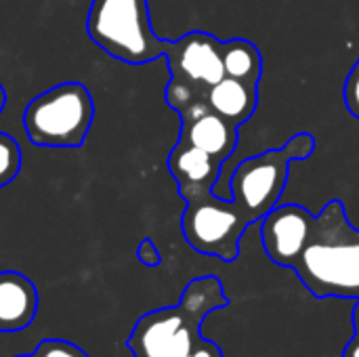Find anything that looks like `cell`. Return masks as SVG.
I'll list each match as a JSON object with an SVG mask.
<instances>
[{
    "label": "cell",
    "mask_w": 359,
    "mask_h": 357,
    "mask_svg": "<svg viewBox=\"0 0 359 357\" xmlns=\"http://www.w3.org/2000/svg\"><path fill=\"white\" fill-rule=\"evenodd\" d=\"M225 305L227 297L219 278H196L185 286L179 305L143 316L126 345L135 357H189L202 339L204 318Z\"/></svg>",
    "instance_id": "7a4b0ae2"
},
{
    "label": "cell",
    "mask_w": 359,
    "mask_h": 357,
    "mask_svg": "<svg viewBox=\"0 0 359 357\" xmlns=\"http://www.w3.org/2000/svg\"><path fill=\"white\" fill-rule=\"evenodd\" d=\"M316 215L301 204H278L261 221V238L267 257L280 265L292 269L311 236Z\"/></svg>",
    "instance_id": "ba28073f"
},
{
    "label": "cell",
    "mask_w": 359,
    "mask_h": 357,
    "mask_svg": "<svg viewBox=\"0 0 359 357\" xmlns=\"http://www.w3.org/2000/svg\"><path fill=\"white\" fill-rule=\"evenodd\" d=\"M189 357H223V356H221V351H219V347H217L215 343L200 339V341H198V345L194 347V351L189 353Z\"/></svg>",
    "instance_id": "ac0fdd59"
},
{
    "label": "cell",
    "mask_w": 359,
    "mask_h": 357,
    "mask_svg": "<svg viewBox=\"0 0 359 357\" xmlns=\"http://www.w3.org/2000/svg\"><path fill=\"white\" fill-rule=\"evenodd\" d=\"M137 257L143 265L147 267H158L160 265V252L156 248V244L151 240H143L137 248Z\"/></svg>",
    "instance_id": "e0dca14e"
},
{
    "label": "cell",
    "mask_w": 359,
    "mask_h": 357,
    "mask_svg": "<svg viewBox=\"0 0 359 357\" xmlns=\"http://www.w3.org/2000/svg\"><path fill=\"white\" fill-rule=\"evenodd\" d=\"M95 120V101L82 82H61L34 97L23 112L29 143L40 147H80Z\"/></svg>",
    "instance_id": "5b68a950"
},
{
    "label": "cell",
    "mask_w": 359,
    "mask_h": 357,
    "mask_svg": "<svg viewBox=\"0 0 359 357\" xmlns=\"http://www.w3.org/2000/svg\"><path fill=\"white\" fill-rule=\"evenodd\" d=\"M4 107H6V93H4V86L0 84V114L4 112Z\"/></svg>",
    "instance_id": "44dd1931"
},
{
    "label": "cell",
    "mask_w": 359,
    "mask_h": 357,
    "mask_svg": "<svg viewBox=\"0 0 359 357\" xmlns=\"http://www.w3.org/2000/svg\"><path fill=\"white\" fill-rule=\"evenodd\" d=\"M343 99H345V107L349 109V114L359 120V57L353 63V67L349 69V76L345 80Z\"/></svg>",
    "instance_id": "2e32d148"
},
{
    "label": "cell",
    "mask_w": 359,
    "mask_h": 357,
    "mask_svg": "<svg viewBox=\"0 0 359 357\" xmlns=\"http://www.w3.org/2000/svg\"><path fill=\"white\" fill-rule=\"evenodd\" d=\"M170 80L181 82L206 95V90L225 78L223 67V42L208 32H187L172 40L166 53Z\"/></svg>",
    "instance_id": "52a82bcc"
},
{
    "label": "cell",
    "mask_w": 359,
    "mask_h": 357,
    "mask_svg": "<svg viewBox=\"0 0 359 357\" xmlns=\"http://www.w3.org/2000/svg\"><path fill=\"white\" fill-rule=\"evenodd\" d=\"M181 116V135L179 141L189 143L223 164L233 156L238 147V126L215 114L206 101H198L183 112Z\"/></svg>",
    "instance_id": "9c48e42d"
},
{
    "label": "cell",
    "mask_w": 359,
    "mask_h": 357,
    "mask_svg": "<svg viewBox=\"0 0 359 357\" xmlns=\"http://www.w3.org/2000/svg\"><path fill=\"white\" fill-rule=\"evenodd\" d=\"M343 357H359V335H355V337L349 341V345H347L345 351H343Z\"/></svg>",
    "instance_id": "d6986e66"
},
{
    "label": "cell",
    "mask_w": 359,
    "mask_h": 357,
    "mask_svg": "<svg viewBox=\"0 0 359 357\" xmlns=\"http://www.w3.org/2000/svg\"><path fill=\"white\" fill-rule=\"evenodd\" d=\"M316 299H359V229L341 200H330L292 267Z\"/></svg>",
    "instance_id": "6da1fadb"
},
{
    "label": "cell",
    "mask_w": 359,
    "mask_h": 357,
    "mask_svg": "<svg viewBox=\"0 0 359 357\" xmlns=\"http://www.w3.org/2000/svg\"><path fill=\"white\" fill-rule=\"evenodd\" d=\"M316 151V137L311 133H297L280 149L242 160L229 179V198L252 225L263 221L278 204L288 183L290 162L311 158Z\"/></svg>",
    "instance_id": "277c9868"
},
{
    "label": "cell",
    "mask_w": 359,
    "mask_h": 357,
    "mask_svg": "<svg viewBox=\"0 0 359 357\" xmlns=\"http://www.w3.org/2000/svg\"><path fill=\"white\" fill-rule=\"evenodd\" d=\"M204 101L215 114H219L221 118H225L227 122L240 128L257 112L259 86L225 76L223 80H219L206 90Z\"/></svg>",
    "instance_id": "7c38bea8"
},
{
    "label": "cell",
    "mask_w": 359,
    "mask_h": 357,
    "mask_svg": "<svg viewBox=\"0 0 359 357\" xmlns=\"http://www.w3.org/2000/svg\"><path fill=\"white\" fill-rule=\"evenodd\" d=\"M166 166L179 185V196L183 200H189L191 196L215 189L221 177L223 162L189 143L177 141L166 158Z\"/></svg>",
    "instance_id": "30bf717a"
},
{
    "label": "cell",
    "mask_w": 359,
    "mask_h": 357,
    "mask_svg": "<svg viewBox=\"0 0 359 357\" xmlns=\"http://www.w3.org/2000/svg\"><path fill=\"white\" fill-rule=\"evenodd\" d=\"M225 76L259 86L263 76V55L259 46L246 38H231L223 42Z\"/></svg>",
    "instance_id": "4fadbf2b"
},
{
    "label": "cell",
    "mask_w": 359,
    "mask_h": 357,
    "mask_svg": "<svg viewBox=\"0 0 359 357\" xmlns=\"http://www.w3.org/2000/svg\"><path fill=\"white\" fill-rule=\"evenodd\" d=\"M19 357H88L82 349H78L76 345L67 343V341H59V339H46L38 345V349L34 353Z\"/></svg>",
    "instance_id": "9a60e30c"
},
{
    "label": "cell",
    "mask_w": 359,
    "mask_h": 357,
    "mask_svg": "<svg viewBox=\"0 0 359 357\" xmlns=\"http://www.w3.org/2000/svg\"><path fill=\"white\" fill-rule=\"evenodd\" d=\"M86 34L109 57L128 65L166 57L172 44L154 32L147 0H93Z\"/></svg>",
    "instance_id": "3957f363"
},
{
    "label": "cell",
    "mask_w": 359,
    "mask_h": 357,
    "mask_svg": "<svg viewBox=\"0 0 359 357\" xmlns=\"http://www.w3.org/2000/svg\"><path fill=\"white\" fill-rule=\"evenodd\" d=\"M181 229L187 244L208 257L231 263L240 255V240L250 223L231 202L215 191H204L185 200Z\"/></svg>",
    "instance_id": "8992f818"
},
{
    "label": "cell",
    "mask_w": 359,
    "mask_h": 357,
    "mask_svg": "<svg viewBox=\"0 0 359 357\" xmlns=\"http://www.w3.org/2000/svg\"><path fill=\"white\" fill-rule=\"evenodd\" d=\"M38 311V290L19 271H0V332L25 330Z\"/></svg>",
    "instance_id": "8fae6325"
},
{
    "label": "cell",
    "mask_w": 359,
    "mask_h": 357,
    "mask_svg": "<svg viewBox=\"0 0 359 357\" xmlns=\"http://www.w3.org/2000/svg\"><path fill=\"white\" fill-rule=\"evenodd\" d=\"M21 170V147L13 137L0 133V187L8 185Z\"/></svg>",
    "instance_id": "5bb4252c"
},
{
    "label": "cell",
    "mask_w": 359,
    "mask_h": 357,
    "mask_svg": "<svg viewBox=\"0 0 359 357\" xmlns=\"http://www.w3.org/2000/svg\"><path fill=\"white\" fill-rule=\"evenodd\" d=\"M353 328H355V335H359V299L353 307Z\"/></svg>",
    "instance_id": "ffe728a7"
}]
</instances>
